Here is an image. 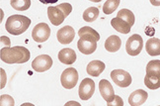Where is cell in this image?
<instances>
[{"instance_id":"cell-17","label":"cell","mask_w":160,"mask_h":106,"mask_svg":"<svg viewBox=\"0 0 160 106\" xmlns=\"http://www.w3.org/2000/svg\"><path fill=\"white\" fill-rule=\"evenodd\" d=\"M121 46H122V40L120 39V37L116 35L110 36L105 42V48L110 53L118 52L121 49Z\"/></svg>"},{"instance_id":"cell-27","label":"cell","mask_w":160,"mask_h":106,"mask_svg":"<svg viewBox=\"0 0 160 106\" xmlns=\"http://www.w3.org/2000/svg\"><path fill=\"white\" fill-rule=\"evenodd\" d=\"M58 7L63 12V14L65 15V17L68 16L71 13V11H72V6L69 3H61V4H59L58 6Z\"/></svg>"},{"instance_id":"cell-8","label":"cell","mask_w":160,"mask_h":106,"mask_svg":"<svg viewBox=\"0 0 160 106\" xmlns=\"http://www.w3.org/2000/svg\"><path fill=\"white\" fill-rule=\"evenodd\" d=\"M113 82L120 87H128L132 83V77L128 72L124 70H114L111 72Z\"/></svg>"},{"instance_id":"cell-6","label":"cell","mask_w":160,"mask_h":106,"mask_svg":"<svg viewBox=\"0 0 160 106\" xmlns=\"http://www.w3.org/2000/svg\"><path fill=\"white\" fill-rule=\"evenodd\" d=\"M51 36V28L46 23H39L32 31V37L37 43H44L48 40Z\"/></svg>"},{"instance_id":"cell-2","label":"cell","mask_w":160,"mask_h":106,"mask_svg":"<svg viewBox=\"0 0 160 106\" xmlns=\"http://www.w3.org/2000/svg\"><path fill=\"white\" fill-rule=\"evenodd\" d=\"M31 25V19L23 15H12L5 24V29L11 35H21L25 33Z\"/></svg>"},{"instance_id":"cell-29","label":"cell","mask_w":160,"mask_h":106,"mask_svg":"<svg viewBox=\"0 0 160 106\" xmlns=\"http://www.w3.org/2000/svg\"><path fill=\"white\" fill-rule=\"evenodd\" d=\"M0 41H1V49L6 48V47H10V45H11L10 39L6 36H2L1 38H0Z\"/></svg>"},{"instance_id":"cell-21","label":"cell","mask_w":160,"mask_h":106,"mask_svg":"<svg viewBox=\"0 0 160 106\" xmlns=\"http://www.w3.org/2000/svg\"><path fill=\"white\" fill-rule=\"evenodd\" d=\"M12 8L18 11H26L31 6V0H10Z\"/></svg>"},{"instance_id":"cell-10","label":"cell","mask_w":160,"mask_h":106,"mask_svg":"<svg viewBox=\"0 0 160 106\" xmlns=\"http://www.w3.org/2000/svg\"><path fill=\"white\" fill-rule=\"evenodd\" d=\"M74 37H75V32L74 29L71 26H65L63 28H61L57 33V38L58 42L60 44H62V45H68V44H70L74 40Z\"/></svg>"},{"instance_id":"cell-25","label":"cell","mask_w":160,"mask_h":106,"mask_svg":"<svg viewBox=\"0 0 160 106\" xmlns=\"http://www.w3.org/2000/svg\"><path fill=\"white\" fill-rule=\"evenodd\" d=\"M87 33H90V34H92L93 36H95V37H96V39H97L98 41L100 40V35L98 34V32H96V31H95L94 29H92V28H90V27H88V26L82 27L81 29H80V30L78 31V35H79V36H82L83 34H87Z\"/></svg>"},{"instance_id":"cell-19","label":"cell","mask_w":160,"mask_h":106,"mask_svg":"<svg viewBox=\"0 0 160 106\" xmlns=\"http://www.w3.org/2000/svg\"><path fill=\"white\" fill-rule=\"evenodd\" d=\"M144 84L149 89H158L160 87V76L146 73L144 77Z\"/></svg>"},{"instance_id":"cell-7","label":"cell","mask_w":160,"mask_h":106,"mask_svg":"<svg viewBox=\"0 0 160 106\" xmlns=\"http://www.w3.org/2000/svg\"><path fill=\"white\" fill-rule=\"evenodd\" d=\"M52 66V59L48 55L38 56L32 61L33 70L37 72H44L48 71Z\"/></svg>"},{"instance_id":"cell-24","label":"cell","mask_w":160,"mask_h":106,"mask_svg":"<svg viewBox=\"0 0 160 106\" xmlns=\"http://www.w3.org/2000/svg\"><path fill=\"white\" fill-rule=\"evenodd\" d=\"M146 73L160 76V61L159 60L150 61L146 66Z\"/></svg>"},{"instance_id":"cell-4","label":"cell","mask_w":160,"mask_h":106,"mask_svg":"<svg viewBox=\"0 0 160 106\" xmlns=\"http://www.w3.org/2000/svg\"><path fill=\"white\" fill-rule=\"evenodd\" d=\"M78 82V72L74 67L66 68L62 72L60 77V82L64 88L72 89L74 88Z\"/></svg>"},{"instance_id":"cell-14","label":"cell","mask_w":160,"mask_h":106,"mask_svg":"<svg viewBox=\"0 0 160 106\" xmlns=\"http://www.w3.org/2000/svg\"><path fill=\"white\" fill-rule=\"evenodd\" d=\"M58 60L60 61L61 64L64 65H72L75 63L76 61V54L74 52V50L72 49H62L58 53Z\"/></svg>"},{"instance_id":"cell-9","label":"cell","mask_w":160,"mask_h":106,"mask_svg":"<svg viewBox=\"0 0 160 106\" xmlns=\"http://www.w3.org/2000/svg\"><path fill=\"white\" fill-rule=\"evenodd\" d=\"M95 92V82L90 78H84L79 86L78 94L82 100H88Z\"/></svg>"},{"instance_id":"cell-3","label":"cell","mask_w":160,"mask_h":106,"mask_svg":"<svg viewBox=\"0 0 160 106\" xmlns=\"http://www.w3.org/2000/svg\"><path fill=\"white\" fill-rule=\"evenodd\" d=\"M97 42L98 40L96 39V37L92 34H83L82 36H80V39L78 40L77 48L82 54L91 55L96 51Z\"/></svg>"},{"instance_id":"cell-33","label":"cell","mask_w":160,"mask_h":106,"mask_svg":"<svg viewBox=\"0 0 160 106\" xmlns=\"http://www.w3.org/2000/svg\"><path fill=\"white\" fill-rule=\"evenodd\" d=\"M89 1H92V2H101L102 1V0H89Z\"/></svg>"},{"instance_id":"cell-31","label":"cell","mask_w":160,"mask_h":106,"mask_svg":"<svg viewBox=\"0 0 160 106\" xmlns=\"http://www.w3.org/2000/svg\"><path fill=\"white\" fill-rule=\"evenodd\" d=\"M40 2H42V4H52L58 2V0H40Z\"/></svg>"},{"instance_id":"cell-32","label":"cell","mask_w":160,"mask_h":106,"mask_svg":"<svg viewBox=\"0 0 160 106\" xmlns=\"http://www.w3.org/2000/svg\"><path fill=\"white\" fill-rule=\"evenodd\" d=\"M150 3L153 6H160V0H150Z\"/></svg>"},{"instance_id":"cell-30","label":"cell","mask_w":160,"mask_h":106,"mask_svg":"<svg viewBox=\"0 0 160 106\" xmlns=\"http://www.w3.org/2000/svg\"><path fill=\"white\" fill-rule=\"evenodd\" d=\"M0 72H1V85H0V88H4L5 83H6V73L3 68L0 70Z\"/></svg>"},{"instance_id":"cell-5","label":"cell","mask_w":160,"mask_h":106,"mask_svg":"<svg viewBox=\"0 0 160 106\" xmlns=\"http://www.w3.org/2000/svg\"><path fill=\"white\" fill-rule=\"evenodd\" d=\"M142 48H143V40L140 35L133 34L128 39L126 44V51L130 56L135 57V56L139 55Z\"/></svg>"},{"instance_id":"cell-22","label":"cell","mask_w":160,"mask_h":106,"mask_svg":"<svg viewBox=\"0 0 160 106\" xmlns=\"http://www.w3.org/2000/svg\"><path fill=\"white\" fill-rule=\"evenodd\" d=\"M117 17H120L122 18V20H125L126 22H128V24L131 25V27L133 26V24L135 22V17L133 15V13L128 9H122L119 11L118 15H117Z\"/></svg>"},{"instance_id":"cell-11","label":"cell","mask_w":160,"mask_h":106,"mask_svg":"<svg viewBox=\"0 0 160 106\" xmlns=\"http://www.w3.org/2000/svg\"><path fill=\"white\" fill-rule=\"evenodd\" d=\"M99 90L102 97L109 103L114 99L115 97V92H114V87L112 86L110 82L107 79H101L99 82Z\"/></svg>"},{"instance_id":"cell-26","label":"cell","mask_w":160,"mask_h":106,"mask_svg":"<svg viewBox=\"0 0 160 106\" xmlns=\"http://www.w3.org/2000/svg\"><path fill=\"white\" fill-rule=\"evenodd\" d=\"M0 104H1V106H14L15 102H14V99L10 95L3 94L0 97Z\"/></svg>"},{"instance_id":"cell-13","label":"cell","mask_w":160,"mask_h":106,"mask_svg":"<svg viewBox=\"0 0 160 106\" xmlns=\"http://www.w3.org/2000/svg\"><path fill=\"white\" fill-rule=\"evenodd\" d=\"M148 94L147 92L142 89H138L133 91L128 97V103L131 106H140L143 103H145Z\"/></svg>"},{"instance_id":"cell-28","label":"cell","mask_w":160,"mask_h":106,"mask_svg":"<svg viewBox=\"0 0 160 106\" xmlns=\"http://www.w3.org/2000/svg\"><path fill=\"white\" fill-rule=\"evenodd\" d=\"M122 105H124L122 99L120 96H117V95H115L112 101L108 103V106H122Z\"/></svg>"},{"instance_id":"cell-23","label":"cell","mask_w":160,"mask_h":106,"mask_svg":"<svg viewBox=\"0 0 160 106\" xmlns=\"http://www.w3.org/2000/svg\"><path fill=\"white\" fill-rule=\"evenodd\" d=\"M119 5H120V0H107L103 6V12L107 15L112 14L119 7Z\"/></svg>"},{"instance_id":"cell-15","label":"cell","mask_w":160,"mask_h":106,"mask_svg":"<svg viewBox=\"0 0 160 106\" xmlns=\"http://www.w3.org/2000/svg\"><path fill=\"white\" fill-rule=\"evenodd\" d=\"M105 64L101 61H90V64H88L87 67H86V72L91 77H97L105 70Z\"/></svg>"},{"instance_id":"cell-16","label":"cell","mask_w":160,"mask_h":106,"mask_svg":"<svg viewBox=\"0 0 160 106\" xmlns=\"http://www.w3.org/2000/svg\"><path fill=\"white\" fill-rule=\"evenodd\" d=\"M111 25L112 27L117 31V32L122 33V34H128L131 32V25L125 20H122L120 17H115L111 21Z\"/></svg>"},{"instance_id":"cell-12","label":"cell","mask_w":160,"mask_h":106,"mask_svg":"<svg viewBox=\"0 0 160 106\" xmlns=\"http://www.w3.org/2000/svg\"><path fill=\"white\" fill-rule=\"evenodd\" d=\"M48 19H50L51 23L54 26H58V25L62 24L64 19H65V15L63 14V12L61 11L58 6L54 7V6H51V7L48 8Z\"/></svg>"},{"instance_id":"cell-18","label":"cell","mask_w":160,"mask_h":106,"mask_svg":"<svg viewBox=\"0 0 160 106\" xmlns=\"http://www.w3.org/2000/svg\"><path fill=\"white\" fill-rule=\"evenodd\" d=\"M145 50L149 56H159L160 55V40L157 38H150L145 44Z\"/></svg>"},{"instance_id":"cell-1","label":"cell","mask_w":160,"mask_h":106,"mask_svg":"<svg viewBox=\"0 0 160 106\" xmlns=\"http://www.w3.org/2000/svg\"><path fill=\"white\" fill-rule=\"evenodd\" d=\"M31 54L27 48L16 46L13 48L6 47L0 51V59L5 64H24L30 60Z\"/></svg>"},{"instance_id":"cell-20","label":"cell","mask_w":160,"mask_h":106,"mask_svg":"<svg viewBox=\"0 0 160 106\" xmlns=\"http://www.w3.org/2000/svg\"><path fill=\"white\" fill-rule=\"evenodd\" d=\"M99 16V9L97 7L87 8L83 13V19L86 22H94Z\"/></svg>"}]
</instances>
